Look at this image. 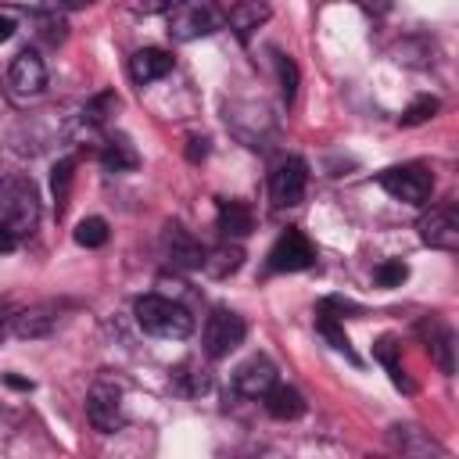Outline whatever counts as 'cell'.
<instances>
[{"label": "cell", "mask_w": 459, "mask_h": 459, "mask_svg": "<svg viewBox=\"0 0 459 459\" xmlns=\"http://www.w3.org/2000/svg\"><path fill=\"white\" fill-rule=\"evenodd\" d=\"M39 222V194L29 176L7 172L0 176V226L11 237H29Z\"/></svg>", "instance_id": "obj_1"}, {"label": "cell", "mask_w": 459, "mask_h": 459, "mask_svg": "<svg viewBox=\"0 0 459 459\" xmlns=\"http://www.w3.org/2000/svg\"><path fill=\"white\" fill-rule=\"evenodd\" d=\"M133 312H136L140 330L151 333V337L183 341V337H190V330H194V316H190L179 301L161 298V294H143V298H136Z\"/></svg>", "instance_id": "obj_2"}, {"label": "cell", "mask_w": 459, "mask_h": 459, "mask_svg": "<svg viewBox=\"0 0 459 459\" xmlns=\"http://www.w3.org/2000/svg\"><path fill=\"white\" fill-rule=\"evenodd\" d=\"M165 22H169L172 39L190 43V39L212 36L222 25V11L212 0H172L165 11Z\"/></svg>", "instance_id": "obj_3"}, {"label": "cell", "mask_w": 459, "mask_h": 459, "mask_svg": "<svg viewBox=\"0 0 459 459\" xmlns=\"http://www.w3.org/2000/svg\"><path fill=\"white\" fill-rule=\"evenodd\" d=\"M380 186L405 204H423L434 190V176L423 165H394L387 172H380Z\"/></svg>", "instance_id": "obj_4"}, {"label": "cell", "mask_w": 459, "mask_h": 459, "mask_svg": "<svg viewBox=\"0 0 459 459\" xmlns=\"http://www.w3.org/2000/svg\"><path fill=\"white\" fill-rule=\"evenodd\" d=\"M244 333H247V323L237 312L215 308L204 323V355L208 359H226L233 348L244 344Z\"/></svg>", "instance_id": "obj_5"}, {"label": "cell", "mask_w": 459, "mask_h": 459, "mask_svg": "<svg viewBox=\"0 0 459 459\" xmlns=\"http://www.w3.org/2000/svg\"><path fill=\"white\" fill-rule=\"evenodd\" d=\"M86 416L93 423V430L100 434H115L122 430L126 423V412H122V391L111 384V380H97L86 394Z\"/></svg>", "instance_id": "obj_6"}, {"label": "cell", "mask_w": 459, "mask_h": 459, "mask_svg": "<svg viewBox=\"0 0 459 459\" xmlns=\"http://www.w3.org/2000/svg\"><path fill=\"white\" fill-rule=\"evenodd\" d=\"M305 186H308V165L301 158H280L273 165V176H269V197L276 208H290L305 197Z\"/></svg>", "instance_id": "obj_7"}, {"label": "cell", "mask_w": 459, "mask_h": 459, "mask_svg": "<svg viewBox=\"0 0 459 459\" xmlns=\"http://www.w3.org/2000/svg\"><path fill=\"white\" fill-rule=\"evenodd\" d=\"M416 230H420V240H423L427 247L455 251V247H459V208H455V204L430 208L427 215H420Z\"/></svg>", "instance_id": "obj_8"}, {"label": "cell", "mask_w": 459, "mask_h": 459, "mask_svg": "<svg viewBox=\"0 0 459 459\" xmlns=\"http://www.w3.org/2000/svg\"><path fill=\"white\" fill-rule=\"evenodd\" d=\"M308 265H316V247L301 230L280 233V240L269 247V269L273 273H301Z\"/></svg>", "instance_id": "obj_9"}, {"label": "cell", "mask_w": 459, "mask_h": 459, "mask_svg": "<svg viewBox=\"0 0 459 459\" xmlns=\"http://www.w3.org/2000/svg\"><path fill=\"white\" fill-rule=\"evenodd\" d=\"M7 86L18 100H29V97H39L43 86H47V68H43V57L36 50H22L11 68H7Z\"/></svg>", "instance_id": "obj_10"}, {"label": "cell", "mask_w": 459, "mask_h": 459, "mask_svg": "<svg viewBox=\"0 0 459 459\" xmlns=\"http://www.w3.org/2000/svg\"><path fill=\"white\" fill-rule=\"evenodd\" d=\"M273 384H276V366H273L265 355H251V359L240 362L237 373H233V387H237L244 398H262Z\"/></svg>", "instance_id": "obj_11"}, {"label": "cell", "mask_w": 459, "mask_h": 459, "mask_svg": "<svg viewBox=\"0 0 459 459\" xmlns=\"http://www.w3.org/2000/svg\"><path fill=\"white\" fill-rule=\"evenodd\" d=\"M161 247H165V255H169V262L172 265H179V269H201V262H204V247L183 230V226H165V233H161Z\"/></svg>", "instance_id": "obj_12"}, {"label": "cell", "mask_w": 459, "mask_h": 459, "mask_svg": "<svg viewBox=\"0 0 459 459\" xmlns=\"http://www.w3.org/2000/svg\"><path fill=\"white\" fill-rule=\"evenodd\" d=\"M11 326L22 341H36V337H47L54 326H57V308L54 305H32L18 316H11Z\"/></svg>", "instance_id": "obj_13"}, {"label": "cell", "mask_w": 459, "mask_h": 459, "mask_svg": "<svg viewBox=\"0 0 459 459\" xmlns=\"http://www.w3.org/2000/svg\"><path fill=\"white\" fill-rule=\"evenodd\" d=\"M169 72H172V57H169L165 50H158V47L136 50V54L129 57V75H133L136 86H147V82H154V79H161V75H169Z\"/></svg>", "instance_id": "obj_14"}, {"label": "cell", "mask_w": 459, "mask_h": 459, "mask_svg": "<svg viewBox=\"0 0 459 459\" xmlns=\"http://www.w3.org/2000/svg\"><path fill=\"white\" fill-rule=\"evenodd\" d=\"M262 402H265V412H269L273 420H298V416L305 412V398H301L294 387H287V384H273V387L262 394Z\"/></svg>", "instance_id": "obj_15"}, {"label": "cell", "mask_w": 459, "mask_h": 459, "mask_svg": "<svg viewBox=\"0 0 459 459\" xmlns=\"http://www.w3.org/2000/svg\"><path fill=\"white\" fill-rule=\"evenodd\" d=\"M265 18H269V7H265L262 0H237V4L230 7V14H226V22H230V29L237 32V39H247Z\"/></svg>", "instance_id": "obj_16"}, {"label": "cell", "mask_w": 459, "mask_h": 459, "mask_svg": "<svg viewBox=\"0 0 459 459\" xmlns=\"http://www.w3.org/2000/svg\"><path fill=\"white\" fill-rule=\"evenodd\" d=\"M215 219H219V230L226 237H247L251 226H255V215H251V208L244 201H219V215Z\"/></svg>", "instance_id": "obj_17"}, {"label": "cell", "mask_w": 459, "mask_h": 459, "mask_svg": "<svg viewBox=\"0 0 459 459\" xmlns=\"http://www.w3.org/2000/svg\"><path fill=\"white\" fill-rule=\"evenodd\" d=\"M100 161H104L108 172H133L140 165V154L126 136H111L104 143V151H100Z\"/></svg>", "instance_id": "obj_18"}, {"label": "cell", "mask_w": 459, "mask_h": 459, "mask_svg": "<svg viewBox=\"0 0 459 459\" xmlns=\"http://www.w3.org/2000/svg\"><path fill=\"white\" fill-rule=\"evenodd\" d=\"M240 262H244V251H240L237 244H219V247L204 251L201 269H204L208 276L222 280V276H230V273H237V269H240Z\"/></svg>", "instance_id": "obj_19"}, {"label": "cell", "mask_w": 459, "mask_h": 459, "mask_svg": "<svg viewBox=\"0 0 459 459\" xmlns=\"http://www.w3.org/2000/svg\"><path fill=\"white\" fill-rule=\"evenodd\" d=\"M420 333L427 337V348L437 355V366L445 369V373H452V333L437 323V319H430V323H420Z\"/></svg>", "instance_id": "obj_20"}, {"label": "cell", "mask_w": 459, "mask_h": 459, "mask_svg": "<svg viewBox=\"0 0 459 459\" xmlns=\"http://www.w3.org/2000/svg\"><path fill=\"white\" fill-rule=\"evenodd\" d=\"M373 355L384 362V369L391 373V384H394L398 391H412V380L405 377V369H402V362H398V344H394V337H380V341L373 344Z\"/></svg>", "instance_id": "obj_21"}, {"label": "cell", "mask_w": 459, "mask_h": 459, "mask_svg": "<svg viewBox=\"0 0 459 459\" xmlns=\"http://www.w3.org/2000/svg\"><path fill=\"white\" fill-rule=\"evenodd\" d=\"M172 384H176V391H183V394H204L208 391V373L204 369H197V362L194 359H186L183 366H176L172 369Z\"/></svg>", "instance_id": "obj_22"}, {"label": "cell", "mask_w": 459, "mask_h": 459, "mask_svg": "<svg viewBox=\"0 0 459 459\" xmlns=\"http://www.w3.org/2000/svg\"><path fill=\"white\" fill-rule=\"evenodd\" d=\"M72 176H75V158H61V161L50 169V190H54L57 215L65 212V201H68V190H72Z\"/></svg>", "instance_id": "obj_23"}, {"label": "cell", "mask_w": 459, "mask_h": 459, "mask_svg": "<svg viewBox=\"0 0 459 459\" xmlns=\"http://www.w3.org/2000/svg\"><path fill=\"white\" fill-rule=\"evenodd\" d=\"M32 25H36V36H39L47 47H57V43H65V36H68V25H65V18L50 14V11H36V14H32Z\"/></svg>", "instance_id": "obj_24"}, {"label": "cell", "mask_w": 459, "mask_h": 459, "mask_svg": "<svg viewBox=\"0 0 459 459\" xmlns=\"http://www.w3.org/2000/svg\"><path fill=\"white\" fill-rule=\"evenodd\" d=\"M75 244L79 247H100V244H108V222L100 219V215H90V219H82L79 226H75Z\"/></svg>", "instance_id": "obj_25"}, {"label": "cell", "mask_w": 459, "mask_h": 459, "mask_svg": "<svg viewBox=\"0 0 459 459\" xmlns=\"http://www.w3.org/2000/svg\"><path fill=\"white\" fill-rule=\"evenodd\" d=\"M115 108H118V97H115L111 90H104V93H97V97L82 108V122H86V126H100L108 115H115Z\"/></svg>", "instance_id": "obj_26"}, {"label": "cell", "mask_w": 459, "mask_h": 459, "mask_svg": "<svg viewBox=\"0 0 459 459\" xmlns=\"http://www.w3.org/2000/svg\"><path fill=\"white\" fill-rule=\"evenodd\" d=\"M405 276H409V265H405L402 258H387V262H380V265L373 269V283H377V287H402Z\"/></svg>", "instance_id": "obj_27"}, {"label": "cell", "mask_w": 459, "mask_h": 459, "mask_svg": "<svg viewBox=\"0 0 459 459\" xmlns=\"http://www.w3.org/2000/svg\"><path fill=\"white\" fill-rule=\"evenodd\" d=\"M437 108H441V104H437V97H416V100L402 111V118H398V122H402V126H420V122L434 118V115H437Z\"/></svg>", "instance_id": "obj_28"}, {"label": "cell", "mask_w": 459, "mask_h": 459, "mask_svg": "<svg viewBox=\"0 0 459 459\" xmlns=\"http://www.w3.org/2000/svg\"><path fill=\"white\" fill-rule=\"evenodd\" d=\"M316 330H319V333H323L337 351H344L351 362H359V359H355V351H351V344H348V337H344V330L337 326V319H330V316H316Z\"/></svg>", "instance_id": "obj_29"}, {"label": "cell", "mask_w": 459, "mask_h": 459, "mask_svg": "<svg viewBox=\"0 0 459 459\" xmlns=\"http://www.w3.org/2000/svg\"><path fill=\"white\" fill-rule=\"evenodd\" d=\"M276 72H280V90H283V100L290 104L294 93H298V65L287 57V54H276Z\"/></svg>", "instance_id": "obj_30"}, {"label": "cell", "mask_w": 459, "mask_h": 459, "mask_svg": "<svg viewBox=\"0 0 459 459\" xmlns=\"http://www.w3.org/2000/svg\"><path fill=\"white\" fill-rule=\"evenodd\" d=\"M362 308L355 305V301H344V298H323V305H319V316H330V319H348V316H359Z\"/></svg>", "instance_id": "obj_31"}, {"label": "cell", "mask_w": 459, "mask_h": 459, "mask_svg": "<svg viewBox=\"0 0 459 459\" xmlns=\"http://www.w3.org/2000/svg\"><path fill=\"white\" fill-rule=\"evenodd\" d=\"M169 4H172V0H126V7H129V11H136V14H154V11H169Z\"/></svg>", "instance_id": "obj_32"}, {"label": "cell", "mask_w": 459, "mask_h": 459, "mask_svg": "<svg viewBox=\"0 0 459 459\" xmlns=\"http://www.w3.org/2000/svg\"><path fill=\"white\" fill-rule=\"evenodd\" d=\"M204 154H208V140H204V136H190V140H186V158H190V161H201Z\"/></svg>", "instance_id": "obj_33"}, {"label": "cell", "mask_w": 459, "mask_h": 459, "mask_svg": "<svg viewBox=\"0 0 459 459\" xmlns=\"http://www.w3.org/2000/svg\"><path fill=\"white\" fill-rule=\"evenodd\" d=\"M14 36V18L7 11H0V43H7Z\"/></svg>", "instance_id": "obj_34"}, {"label": "cell", "mask_w": 459, "mask_h": 459, "mask_svg": "<svg viewBox=\"0 0 459 459\" xmlns=\"http://www.w3.org/2000/svg\"><path fill=\"white\" fill-rule=\"evenodd\" d=\"M18 247V237H11L4 226H0V251H14Z\"/></svg>", "instance_id": "obj_35"}, {"label": "cell", "mask_w": 459, "mask_h": 459, "mask_svg": "<svg viewBox=\"0 0 459 459\" xmlns=\"http://www.w3.org/2000/svg\"><path fill=\"white\" fill-rule=\"evenodd\" d=\"M61 7H68V11H79V7H90L93 0H57Z\"/></svg>", "instance_id": "obj_36"}, {"label": "cell", "mask_w": 459, "mask_h": 459, "mask_svg": "<svg viewBox=\"0 0 459 459\" xmlns=\"http://www.w3.org/2000/svg\"><path fill=\"white\" fill-rule=\"evenodd\" d=\"M7 384H11V387H18V391H29V387H32L29 380H18V377H7Z\"/></svg>", "instance_id": "obj_37"}, {"label": "cell", "mask_w": 459, "mask_h": 459, "mask_svg": "<svg viewBox=\"0 0 459 459\" xmlns=\"http://www.w3.org/2000/svg\"><path fill=\"white\" fill-rule=\"evenodd\" d=\"M7 319H11V316H7V305L0 301V337H4V330H7Z\"/></svg>", "instance_id": "obj_38"}]
</instances>
